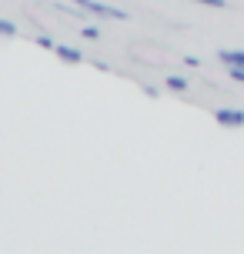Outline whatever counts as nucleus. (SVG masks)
I'll return each mask as SVG.
<instances>
[{"label":"nucleus","instance_id":"nucleus-1","mask_svg":"<svg viewBox=\"0 0 244 254\" xmlns=\"http://www.w3.org/2000/svg\"><path fill=\"white\" fill-rule=\"evenodd\" d=\"M77 7H84V10L97 13V17H107V20H124L127 13L121 10V7H111V3H101V0H74Z\"/></svg>","mask_w":244,"mask_h":254},{"label":"nucleus","instance_id":"nucleus-2","mask_svg":"<svg viewBox=\"0 0 244 254\" xmlns=\"http://www.w3.org/2000/svg\"><path fill=\"white\" fill-rule=\"evenodd\" d=\"M218 124L224 127H244V111H218Z\"/></svg>","mask_w":244,"mask_h":254},{"label":"nucleus","instance_id":"nucleus-3","mask_svg":"<svg viewBox=\"0 0 244 254\" xmlns=\"http://www.w3.org/2000/svg\"><path fill=\"white\" fill-rule=\"evenodd\" d=\"M54 51L61 54V57H64V61H74V64H77L80 57H84V54H80V51H74V47H64V44H57V47H54Z\"/></svg>","mask_w":244,"mask_h":254},{"label":"nucleus","instance_id":"nucleus-4","mask_svg":"<svg viewBox=\"0 0 244 254\" xmlns=\"http://www.w3.org/2000/svg\"><path fill=\"white\" fill-rule=\"evenodd\" d=\"M221 61L224 64H241L244 67V51H221Z\"/></svg>","mask_w":244,"mask_h":254},{"label":"nucleus","instance_id":"nucleus-5","mask_svg":"<svg viewBox=\"0 0 244 254\" xmlns=\"http://www.w3.org/2000/svg\"><path fill=\"white\" fill-rule=\"evenodd\" d=\"M167 87H171V90H184V87H187V80H184V77H167Z\"/></svg>","mask_w":244,"mask_h":254},{"label":"nucleus","instance_id":"nucleus-6","mask_svg":"<svg viewBox=\"0 0 244 254\" xmlns=\"http://www.w3.org/2000/svg\"><path fill=\"white\" fill-rule=\"evenodd\" d=\"M0 34H3V37H17V27H13L10 20H0Z\"/></svg>","mask_w":244,"mask_h":254},{"label":"nucleus","instance_id":"nucleus-7","mask_svg":"<svg viewBox=\"0 0 244 254\" xmlns=\"http://www.w3.org/2000/svg\"><path fill=\"white\" fill-rule=\"evenodd\" d=\"M84 37L94 40V37H101V30H97V27H84Z\"/></svg>","mask_w":244,"mask_h":254},{"label":"nucleus","instance_id":"nucleus-8","mask_svg":"<svg viewBox=\"0 0 244 254\" xmlns=\"http://www.w3.org/2000/svg\"><path fill=\"white\" fill-rule=\"evenodd\" d=\"M197 3H207V7H224V0H197Z\"/></svg>","mask_w":244,"mask_h":254}]
</instances>
